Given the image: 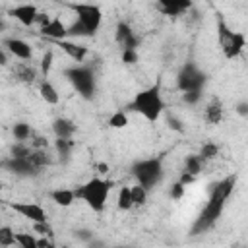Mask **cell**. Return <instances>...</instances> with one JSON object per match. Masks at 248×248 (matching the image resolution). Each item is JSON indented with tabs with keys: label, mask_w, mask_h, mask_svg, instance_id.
<instances>
[{
	"label": "cell",
	"mask_w": 248,
	"mask_h": 248,
	"mask_svg": "<svg viewBox=\"0 0 248 248\" xmlns=\"http://www.w3.org/2000/svg\"><path fill=\"white\" fill-rule=\"evenodd\" d=\"M234 184H236V176L234 174H229L225 178H221L219 182L211 184V192H209V198L203 205V209L200 211V215L196 217V221L192 223L190 227V234H202L205 231H209L217 219L221 217L225 205H227V200L231 198L232 190H234Z\"/></svg>",
	"instance_id": "6da1fadb"
},
{
	"label": "cell",
	"mask_w": 248,
	"mask_h": 248,
	"mask_svg": "<svg viewBox=\"0 0 248 248\" xmlns=\"http://www.w3.org/2000/svg\"><path fill=\"white\" fill-rule=\"evenodd\" d=\"M132 108L136 112H140L147 122H157L165 110V101L161 97V89L159 85H149L147 89H141L134 101H132Z\"/></svg>",
	"instance_id": "7a4b0ae2"
},
{
	"label": "cell",
	"mask_w": 248,
	"mask_h": 248,
	"mask_svg": "<svg viewBox=\"0 0 248 248\" xmlns=\"http://www.w3.org/2000/svg\"><path fill=\"white\" fill-rule=\"evenodd\" d=\"M110 188H112V182L110 180H103L99 176L95 178H89L85 184H81L76 194L79 200H83L95 213H101L105 211L107 207V200H108V194H110Z\"/></svg>",
	"instance_id": "3957f363"
},
{
	"label": "cell",
	"mask_w": 248,
	"mask_h": 248,
	"mask_svg": "<svg viewBox=\"0 0 248 248\" xmlns=\"http://www.w3.org/2000/svg\"><path fill=\"white\" fill-rule=\"evenodd\" d=\"M217 35H219V45H221L227 60L236 58L246 46V37L238 31H231L223 19L217 21Z\"/></svg>",
	"instance_id": "277c9868"
},
{
	"label": "cell",
	"mask_w": 248,
	"mask_h": 248,
	"mask_svg": "<svg viewBox=\"0 0 248 248\" xmlns=\"http://www.w3.org/2000/svg\"><path fill=\"white\" fill-rule=\"evenodd\" d=\"M132 174L136 176L138 184L145 186L147 190L153 188L161 176H163V165H161V159L159 157H151V159H141L138 163H134L132 167Z\"/></svg>",
	"instance_id": "5b68a950"
},
{
	"label": "cell",
	"mask_w": 248,
	"mask_h": 248,
	"mask_svg": "<svg viewBox=\"0 0 248 248\" xmlns=\"http://www.w3.org/2000/svg\"><path fill=\"white\" fill-rule=\"evenodd\" d=\"M64 76L68 78V81L72 83V87L83 97V99H91L95 95V74L87 68V66H74L68 68L64 72Z\"/></svg>",
	"instance_id": "8992f818"
},
{
	"label": "cell",
	"mask_w": 248,
	"mask_h": 248,
	"mask_svg": "<svg viewBox=\"0 0 248 248\" xmlns=\"http://www.w3.org/2000/svg\"><path fill=\"white\" fill-rule=\"evenodd\" d=\"M70 10L76 12L78 21H81L85 25V29L89 31V35H95L103 23V12L97 4H89V2H72L68 4Z\"/></svg>",
	"instance_id": "52a82bcc"
},
{
	"label": "cell",
	"mask_w": 248,
	"mask_h": 248,
	"mask_svg": "<svg viewBox=\"0 0 248 248\" xmlns=\"http://www.w3.org/2000/svg\"><path fill=\"white\" fill-rule=\"evenodd\" d=\"M203 83H205V74L200 72V68L196 64H192V62L182 66V70L178 72L176 85H178V89L182 93H186V91H202Z\"/></svg>",
	"instance_id": "ba28073f"
},
{
	"label": "cell",
	"mask_w": 248,
	"mask_h": 248,
	"mask_svg": "<svg viewBox=\"0 0 248 248\" xmlns=\"http://www.w3.org/2000/svg\"><path fill=\"white\" fill-rule=\"evenodd\" d=\"M2 167L6 170H10V172L17 174V176H35V174L41 172V169H37L29 161V157H14V155H10L8 159H4Z\"/></svg>",
	"instance_id": "9c48e42d"
},
{
	"label": "cell",
	"mask_w": 248,
	"mask_h": 248,
	"mask_svg": "<svg viewBox=\"0 0 248 248\" xmlns=\"http://www.w3.org/2000/svg\"><path fill=\"white\" fill-rule=\"evenodd\" d=\"M8 205L19 213L23 219L31 221V223H39V221H46V211L33 202H8Z\"/></svg>",
	"instance_id": "30bf717a"
},
{
	"label": "cell",
	"mask_w": 248,
	"mask_h": 248,
	"mask_svg": "<svg viewBox=\"0 0 248 248\" xmlns=\"http://www.w3.org/2000/svg\"><path fill=\"white\" fill-rule=\"evenodd\" d=\"M10 16L16 17L21 25L29 27V25H33V23L39 19V10H37L35 4L25 2V4H17L16 8H12V10H10Z\"/></svg>",
	"instance_id": "8fae6325"
},
{
	"label": "cell",
	"mask_w": 248,
	"mask_h": 248,
	"mask_svg": "<svg viewBox=\"0 0 248 248\" xmlns=\"http://www.w3.org/2000/svg\"><path fill=\"white\" fill-rule=\"evenodd\" d=\"M4 48H8V52L19 60H31L33 58V48L27 41L23 39H17V37H12V39H6L4 41Z\"/></svg>",
	"instance_id": "7c38bea8"
},
{
	"label": "cell",
	"mask_w": 248,
	"mask_h": 248,
	"mask_svg": "<svg viewBox=\"0 0 248 248\" xmlns=\"http://www.w3.org/2000/svg\"><path fill=\"white\" fill-rule=\"evenodd\" d=\"M114 37H116V43L122 48H138V37H136V33L132 31V27L126 21H120L116 25Z\"/></svg>",
	"instance_id": "4fadbf2b"
},
{
	"label": "cell",
	"mask_w": 248,
	"mask_h": 248,
	"mask_svg": "<svg viewBox=\"0 0 248 248\" xmlns=\"http://www.w3.org/2000/svg\"><path fill=\"white\" fill-rule=\"evenodd\" d=\"M41 33H43L46 39H50V41H58V39H64V37L68 35V27L64 25V21H62L60 17H52V19H48V21L41 27Z\"/></svg>",
	"instance_id": "5bb4252c"
},
{
	"label": "cell",
	"mask_w": 248,
	"mask_h": 248,
	"mask_svg": "<svg viewBox=\"0 0 248 248\" xmlns=\"http://www.w3.org/2000/svg\"><path fill=\"white\" fill-rule=\"evenodd\" d=\"M52 43H56L72 60H76V62H83L85 60V56H87V48L83 46V45H78V43H74V41H66V39H58V41H52Z\"/></svg>",
	"instance_id": "9a60e30c"
},
{
	"label": "cell",
	"mask_w": 248,
	"mask_h": 248,
	"mask_svg": "<svg viewBox=\"0 0 248 248\" xmlns=\"http://www.w3.org/2000/svg\"><path fill=\"white\" fill-rule=\"evenodd\" d=\"M14 76H16L17 81L27 83V85H33L35 79H37V70L31 64H27V60H23V62H17L14 66Z\"/></svg>",
	"instance_id": "2e32d148"
},
{
	"label": "cell",
	"mask_w": 248,
	"mask_h": 248,
	"mask_svg": "<svg viewBox=\"0 0 248 248\" xmlns=\"http://www.w3.org/2000/svg\"><path fill=\"white\" fill-rule=\"evenodd\" d=\"M159 2V10L167 16H178L182 12H186L194 0H157Z\"/></svg>",
	"instance_id": "e0dca14e"
},
{
	"label": "cell",
	"mask_w": 248,
	"mask_h": 248,
	"mask_svg": "<svg viewBox=\"0 0 248 248\" xmlns=\"http://www.w3.org/2000/svg\"><path fill=\"white\" fill-rule=\"evenodd\" d=\"M52 130H54V136L56 138H64V140H72L74 134H76V124L68 118H56L52 122Z\"/></svg>",
	"instance_id": "ac0fdd59"
},
{
	"label": "cell",
	"mask_w": 248,
	"mask_h": 248,
	"mask_svg": "<svg viewBox=\"0 0 248 248\" xmlns=\"http://www.w3.org/2000/svg\"><path fill=\"white\" fill-rule=\"evenodd\" d=\"M76 198H78L76 190H68V188H58L50 192V200L60 207H70L76 202Z\"/></svg>",
	"instance_id": "d6986e66"
},
{
	"label": "cell",
	"mask_w": 248,
	"mask_h": 248,
	"mask_svg": "<svg viewBox=\"0 0 248 248\" xmlns=\"http://www.w3.org/2000/svg\"><path fill=\"white\" fill-rule=\"evenodd\" d=\"M39 95L46 105H58V101H60V95H58L56 87L46 79H43L39 83Z\"/></svg>",
	"instance_id": "ffe728a7"
},
{
	"label": "cell",
	"mask_w": 248,
	"mask_h": 248,
	"mask_svg": "<svg viewBox=\"0 0 248 248\" xmlns=\"http://www.w3.org/2000/svg\"><path fill=\"white\" fill-rule=\"evenodd\" d=\"M203 118H205V122H209V124H221V120H223V107H221V103L217 101V99H213L207 107H205V110H203Z\"/></svg>",
	"instance_id": "44dd1931"
},
{
	"label": "cell",
	"mask_w": 248,
	"mask_h": 248,
	"mask_svg": "<svg viewBox=\"0 0 248 248\" xmlns=\"http://www.w3.org/2000/svg\"><path fill=\"white\" fill-rule=\"evenodd\" d=\"M116 205H118V209H122V211H128V209L134 207V202H132V186H122V188L118 190Z\"/></svg>",
	"instance_id": "7402d4cb"
},
{
	"label": "cell",
	"mask_w": 248,
	"mask_h": 248,
	"mask_svg": "<svg viewBox=\"0 0 248 248\" xmlns=\"http://www.w3.org/2000/svg\"><path fill=\"white\" fill-rule=\"evenodd\" d=\"M202 167H203V159L200 155H188L184 159V170L194 174V176H198L202 172Z\"/></svg>",
	"instance_id": "603a6c76"
},
{
	"label": "cell",
	"mask_w": 248,
	"mask_h": 248,
	"mask_svg": "<svg viewBox=\"0 0 248 248\" xmlns=\"http://www.w3.org/2000/svg\"><path fill=\"white\" fill-rule=\"evenodd\" d=\"M14 138H16V141H27L31 136H33V130H31V126L29 124H25V122H17L16 126H14Z\"/></svg>",
	"instance_id": "cb8c5ba5"
},
{
	"label": "cell",
	"mask_w": 248,
	"mask_h": 248,
	"mask_svg": "<svg viewBox=\"0 0 248 248\" xmlns=\"http://www.w3.org/2000/svg\"><path fill=\"white\" fill-rule=\"evenodd\" d=\"M108 126L110 128H126L128 126V114L124 110H114L108 116Z\"/></svg>",
	"instance_id": "d4e9b609"
},
{
	"label": "cell",
	"mask_w": 248,
	"mask_h": 248,
	"mask_svg": "<svg viewBox=\"0 0 248 248\" xmlns=\"http://www.w3.org/2000/svg\"><path fill=\"white\" fill-rule=\"evenodd\" d=\"M29 161H31L37 169H43V167H46V165L50 163L48 155H46L43 149H33V151L29 153Z\"/></svg>",
	"instance_id": "484cf974"
},
{
	"label": "cell",
	"mask_w": 248,
	"mask_h": 248,
	"mask_svg": "<svg viewBox=\"0 0 248 248\" xmlns=\"http://www.w3.org/2000/svg\"><path fill=\"white\" fill-rule=\"evenodd\" d=\"M132 202H134V205H143L147 202V188L141 184H134L132 186Z\"/></svg>",
	"instance_id": "4316f807"
},
{
	"label": "cell",
	"mask_w": 248,
	"mask_h": 248,
	"mask_svg": "<svg viewBox=\"0 0 248 248\" xmlns=\"http://www.w3.org/2000/svg\"><path fill=\"white\" fill-rule=\"evenodd\" d=\"M16 244L21 248H37V238L31 232H16Z\"/></svg>",
	"instance_id": "83f0119b"
},
{
	"label": "cell",
	"mask_w": 248,
	"mask_h": 248,
	"mask_svg": "<svg viewBox=\"0 0 248 248\" xmlns=\"http://www.w3.org/2000/svg\"><path fill=\"white\" fill-rule=\"evenodd\" d=\"M217 155H219V145H217V143H213V141L203 143V145H202V149H200V157H202L203 161L215 159Z\"/></svg>",
	"instance_id": "f1b7e54d"
},
{
	"label": "cell",
	"mask_w": 248,
	"mask_h": 248,
	"mask_svg": "<svg viewBox=\"0 0 248 248\" xmlns=\"http://www.w3.org/2000/svg\"><path fill=\"white\" fill-rule=\"evenodd\" d=\"M16 244V232L10 229V227H0V246L8 248V246H14Z\"/></svg>",
	"instance_id": "f546056e"
},
{
	"label": "cell",
	"mask_w": 248,
	"mask_h": 248,
	"mask_svg": "<svg viewBox=\"0 0 248 248\" xmlns=\"http://www.w3.org/2000/svg\"><path fill=\"white\" fill-rule=\"evenodd\" d=\"M56 151L60 153V157L68 159L70 153H72V147H74V141L72 140H64V138H56Z\"/></svg>",
	"instance_id": "4dcf8cb0"
},
{
	"label": "cell",
	"mask_w": 248,
	"mask_h": 248,
	"mask_svg": "<svg viewBox=\"0 0 248 248\" xmlns=\"http://www.w3.org/2000/svg\"><path fill=\"white\" fill-rule=\"evenodd\" d=\"M33 232L41 234V236H52L54 231L52 227L48 225V221H39V223H33Z\"/></svg>",
	"instance_id": "1f68e13d"
},
{
	"label": "cell",
	"mask_w": 248,
	"mask_h": 248,
	"mask_svg": "<svg viewBox=\"0 0 248 248\" xmlns=\"http://www.w3.org/2000/svg\"><path fill=\"white\" fill-rule=\"evenodd\" d=\"M68 35H72V37H91L89 31L85 29V25L81 21H76L74 25H70L68 27Z\"/></svg>",
	"instance_id": "d6a6232c"
},
{
	"label": "cell",
	"mask_w": 248,
	"mask_h": 248,
	"mask_svg": "<svg viewBox=\"0 0 248 248\" xmlns=\"http://www.w3.org/2000/svg\"><path fill=\"white\" fill-rule=\"evenodd\" d=\"M52 60H54L52 50H46V52L43 54V58H41V72H43V76H48V72H50V68H52Z\"/></svg>",
	"instance_id": "836d02e7"
},
{
	"label": "cell",
	"mask_w": 248,
	"mask_h": 248,
	"mask_svg": "<svg viewBox=\"0 0 248 248\" xmlns=\"http://www.w3.org/2000/svg\"><path fill=\"white\" fill-rule=\"evenodd\" d=\"M122 62L136 64L138 62V48H122Z\"/></svg>",
	"instance_id": "e575fe53"
},
{
	"label": "cell",
	"mask_w": 248,
	"mask_h": 248,
	"mask_svg": "<svg viewBox=\"0 0 248 248\" xmlns=\"http://www.w3.org/2000/svg\"><path fill=\"white\" fill-rule=\"evenodd\" d=\"M184 190H186V186L178 180V182H174L172 186H170V192H169V196L172 198V200H180L182 196H184Z\"/></svg>",
	"instance_id": "d590c367"
},
{
	"label": "cell",
	"mask_w": 248,
	"mask_h": 248,
	"mask_svg": "<svg viewBox=\"0 0 248 248\" xmlns=\"http://www.w3.org/2000/svg\"><path fill=\"white\" fill-rule=\"evenodd\" d=\"M200 97H202V91H186V93H182V99L188 105H196L200 101Z\"/></svg>",
	"instance_id": "8d00e7d4"
},
{
	"label": "cell",
	"mask_w": 248,
	"mask_h": 248,
	"mask_svg": "<svg viewBox=\"0 0 248 248\" xmlns=\"http://www.w3.org/2000/svg\"><path fill=\"white\" fill-rule=\"evenodd\" d=\"M167 122H169V128H172V130H176V132H182V122H180L176 116L169 114V116H167Z\"/></svg>",
	"instance_id": "74e56055"
},
{
	"label": "cell",
	"mask_w": 248,
	"mask_h": 248,
	"mask_svg": "<svg viewBox=\"0 0 248 248\" xmlns=\"http://www.w3.org/2000/svg\"><path fill=\"white\" fill-rule=\"evenodd\" d=\"M37 248H54V242L50 240V236H41L37 238Z\"/></svg>",
	"instance_id": "f35d334b"
},
{
	"label": "cell",
	"mask_w": 248,
	"mask_h": 248,
	"mask_svg": "<svg viewBox=\"0 0 248 248\" xmlns=\"http://www.w3.org/2000/svg\"><path fill=\"white\" fill-rule=\"evenodd\" d=\"M194 180H196V176H194V174H190V172H186V170H184V172L180 174V182H182L184 186H188V184H192Z\"/></svg>",
	"instance_id": "ab89813d"
},
{
	"label": "cell",
	"mask_w": 248,
	"mask_h": 248,
	"mask_svg": "<svg viewBox=\"0 0 248 248\" xmlns=\"http://www.w3.org/2000/svg\"><path fill=\"white\" fill-rule=\"evenodd\" d=\"M236 112L242 116H248V103H238L236 105Z\"/></svg>",
	"instance_id": "60d3db41"
},
{
	"label": "cell",
	"mask_w": 248,
	"mask_h": 248,
	"mask_svg": "<svg viewBox=\"0 0 248 248\" xmlns=\"http://www.w3.org/2000/svg\"><path fill=\"white\" fill-rule=\"evenodd\" d=\"M0 64H8V48L0 50Z\"/></svg>",
	"instance_id": "b9f144b4"
},
{
	"label": "cell",
	"mask_w": 248,
	"mask_h": 248,
	"mask_svg": "<svg viewBox=\"0 0 248 248\" xmlns=\"http://www.w3.org/2000/svg\"><path fill=\"white\" fill-rule=\"evenodd\" d=\"M99 169H101V172H107V170H108V167H107L105 163H101V165H99Z\"/></svg>",
	"instance_id": "7bdbcfd3"
}]
</instances>
